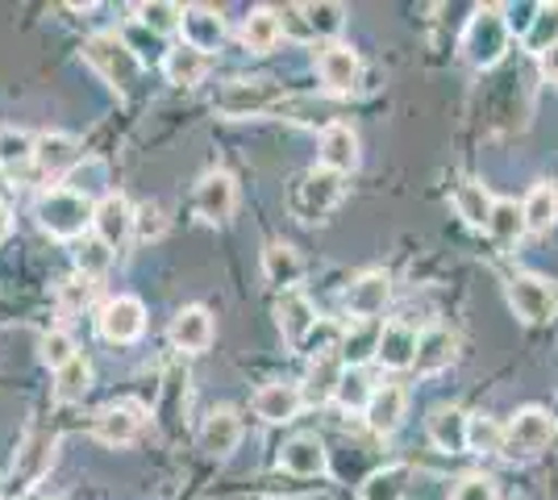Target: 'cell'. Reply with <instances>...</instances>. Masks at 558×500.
<instances>
[{
	"mask_svg": "<svg viewBox=\"0 0 558 500\" xmlns=\"http://www.w3.org/2000/svg\"><path fill=\"white\" fill-rule=\"evenodd\" d=\"M454 209H459V217H463L466 225H475V230H488L496 200H492V192L484 188V184L466 180V184H459V188H454Z\"/></svg>",
	"mask_w": 558,
	"mask_h": 500,
	"instance_id": "obj_31",
	"label": "cell"
},
{
	"mask_svg": "<svg viewBox=\"0 0 558 500\" xmlns=\"http://www.w3.org/2000/svg\"><path fill=\"white\" fill-rule=\"evenodd\" d=\"M542 72H546V80H555L558 84V47H550L546 54H542Z\"/></svg>",
	"mask_w": 558,
	"mask_h": 500,
	"instance_id": "obj_48",
	"label": "cell"
},
{
	"mask_svg": "<svg viewBox=\"0 0 558 500\" xmlns=\"http://www.w3.org/2000/svg\"><path fill=\"white\" fill-rule=\"evenodd\" d=\"M372 397H375V388H367V376H363L359 367L342 376V388H338V401H342V408H363V413H367Z\"/></svg>",
	"mask_w": 558,
	"mask_h": 500,
	"instance_id": "obj_42",
	"label": "cell"
},
{
	"mask_svg": "<svg viewBox=\"0 0 558 500\" xmlns=\"http://www.w3.org/2000/svg\"><path fill=\"white\" fill-rule=\"evenodd\" d=\"M471 451H505V426L492 417H471Z\"/></svg>",
	"mask_w": 558,
	"mask_h": 500,
	"instance_id": "obj_44",
	"label": "cell"
},
{
	"mask_svg": "<svg viewBox=\"0 0 558 500\" xmlns=\"http://www.w3.org/2000/svg\"><path fill=\"white\" fill-rule=\"evenodd\" d=\"M530 225H525V209L517 205V200H496V209H492V221H488V234L500 246H512V242L521 239Z\"/></svg>",
	"mask_w": 558,
	"mask_h": 500,
	"instance_id": "obj_35",
	"label": "cell"
},
{
	"mask_svg": "<svg viewBox=\"0 0 558 500\" xmlns=\"http://www.w3.org/2000/svg\"><path fill=\"white\" fill-rule=\"evenodd\" d=\"M429 438H434V447L438 451H471V417H466L463 408H434L429 413Z\"/></svg>",
	"mask_w": 558,
	"mask_h": 500,
	"instance_id": "obj_17",
	"label": "cell"
},
{
	"mask_svg": "<svg viewBox=\"0 0 558 500\" xmlns=\"http://www.w3.org/2000/svg\"><path fill=\"white\" fill-rule=\"evenodd\" d=\"M388 296H392V280L384 276V271H367V276H359L347 292V309L359 317V321H375L384 305H388Z\"/></svg>",
	"mask_w": 558,
	"mask_h": 500,
	"instance_id": "obj_14",
	"label": "cell"
},
{
	"mask_svg": "<svg viewBox=\"0 0 558 500\" xmlns=\"http://www.w3.org/2000/svg\"><path fill=\"white\" fill-rule=\"evenodd\" d=\"M301 13H304V22H308V34H313V38H333V34H342V25H347V9L333 4V0L301 4Z\"/></svg>",
	"mask_w": 558,
	"mask_h": 500,
	"instance_id": "obj_37",
	"label": "cell"
},
{
	"mask_svg": "<svg viewBox=\"0 0 558 500\" xmlns=\"http://www.w3.org/2000/svg\"><path fill=\"white\" fill-rule=\"evenodd\" d=\"M404 388H396V383H384V388H375L372 405H367V426L375 434H396L400 426V417H404Z\"/></svg>",
	"mask_w": 558,
	"mask_h": 500,
	"instance_id": "obj_27",
	"label": "cell"
},
{
	"mask_svg": "<svg viewBox=\"0 0 558 500\" xmlns=\"http://www.w3.org/2000/svg\"><path fill=\"white\" fill-rule=\"evenodd\" d=\"M283 88L271 84V80H233L226 84L221 93H217V113H226V118H251V113H263V109H271Z\"/></svg>",
	"mask_w": 558,
	"mask_h": 500,
	"instance_id": "obj_6",
	"label": "cell"
},
{
	"mask_svg": "<svg viewBox=\"0 0 558 500\" xmlns=\"http://www.w3.org/2000/svg\"><path fill=\"white\" fill-rule=\"evenodd\" d=\"M71 358H80V351H75V342H71V333L54 330L43 338V363H47L50 371H59V367H68Z\"/></svg>",
	"mask_w": 558,
	"mask_h": 500,
	"instance_id": "obj_43",
	"label": "cell"
},
{
	"mask_svg": "<svg viewBox=\"0 0 558 500\" xmlns=\"http://www.w3.org/2000/svg\"><path fill=\"white\" fill-rule=\"evenodd\" d=\"M450 500H496V484L488 476H466Z\"/></svg>",
	"mask_w": 558,
	"mask_h": 500,
	"instance_id": "obj_47",
	"label": "cell"
},
{
	"mask_svg": "<svg viewBox=\"0 0 558 500\" xmlns=\"http://www.w3.org/2000/svg\"><path fill=\"white\" fill-rule=\"evenodd\" d=\"M233 200H238V184L230 171H209L192 192V209L205 221H226L233 214Z\"/></svg>",
	"mask_w": 558,
	"mask_h": 500,
	"instance_id": "obj_11",
	"label": "cell"
},
{
	"mask_svg": "<svg viewBox=\"0 0 558 500\" xmlns=\"http://www.w3.org/2000/svg\"><path fill=\"white\" fill-rule=\"evenodd\" d=\"M0 497H4V492H0Z\"/></svg>",
	"mask_w": 558,
	"mask_h": 500,
	"instance_id": "obj_50",
	"label": "cell"
},
{
	"mask_svg": "<svg viewBox=\"0 0 558 500\" xmlns=\"http://www.w3.org/2000/svg\"><path fill=\"white\" fill-rule=\"evenodd\" d=\"M171 342L187 351V355H201V351H209L213 342V317L209 309H201V305H187L171 317Z\"/></svg>",
	"mask_w": 558,
	"mask_h": 500,
	"instance_id": "obj_16",
	"label": "cell"
},
{
	"mask_svg": "<svg viewBox=\"0 0 558 500\" xmlns=\"http://www.w3.org/2000/svg\"><path fill=\"white\" fill-rule=\"evenodd\" d=\"M525 47L546 54L550 47H558V4H537L534 22L525 29Z\"/></svg>",
	"mask_w": 558,
	"mask_h": 500,
	"instance_id": "obj_38",
	"label": "cell"
},
{
	"mask_svg": "<svg viewBox=\"0 0 558 500\" xmlns=\"http://www.w3.org/2000/svg\"><path fill=\"white\" fill-rule=\"evenodd\" d=\"M93 280L88 276H75V280H63L59 284V305H63V313H75V309H84L88 301H93Z\"/></svg>",
	"mask_w": 558,
	"mask_h": 500,
	"instance_id": "obj_45",
	"label": "cell"
},
{
	"mask_svg": "<svg viewBox=\"0 0 558 500\" xmlns=\"http://www.w3.org/2000/svg\"><path fill=\"white\" fill-rule=\"evenodd\" d=\"M54 451H59V438H54L50 429H29L22 442V451H17V459H13V476H9L4 497L17 500V497H25L29 488H38L43 476L50 472V463H54Z\"/></svg>",
	"mask_w": 558,
	"mask_h": 500,
	"instance_id": "obj_4",
	"label": "cell"
},
{
	"mask_svg": "<svg viewBox=\"0 0 558 500\" xmlns=\"http://www.w3.org/2000/svg\"><path fill=\"white\" fill-rule=\"evenodd\" d=\"M263 276H267V284L292 292V288L301 284L304 263H301V255L288 246V242H271V246L263 251Z\"/></svg>",
	"mask_w": 558,
	"mask_h": 500,
	"instance_id": "obj_25",
	"label": "cell"
},
{
	"mask_svg": "<svg viewBox=\"0 0 558 500\" xmlns=\"http://www.w3.org/2000/svg\"><path fill=\"white\" fill-rule=\"evenodd\" d=\"M505 47H509V17H505V9H496V4L480 9L463 34L466 63L471 68H496Z\"/></svg>",
	"mask_w": 558,
	"mask_h": 500,
	"instance_id": "obj_3",
	"label": "cell"
},
{
	"mask_svg": "<svg viewBox=\"0 0 558 500\" xmlns=\"http://www.w3.org/2000/svg\"><path fill=\"white\" fill-rule=\"evenodd\" d=\"M317 159H322V167H326V171H333V175H347V171H354V167H359V134H354L350 125H342V121L326 125Z\"/></svg>",
	"mask_w": 558,
	"mask_h": 500,
	"instance_id": "obj_15",
	"label": "cell"
},
{
	"mask_svg": "<svg viewBox=\"0 0 558 500\" xmlns=\"http://www.w3.org/2000/svg\"><path fill=\"white\" fill-rule=\"evenodd\" d=\"M304 405V392L296 383H267L255 392V413L267 426H288L296 422V413Z\"/></svg>",
	"mask_w": 558,
	"mask_h": 500,
	"instance_id": "obj_13",
	"label": "cell"
},
{
	"mask_svg": "<svg viewBox=\"0 0 558 500\" xmlns=\"http://www.w3.org/2000/svg\"><path fill=\"white\" fill-rule=\"evenodd\" d=\"M13 234V214H9V205H0V242Z\"/></svg>",
	"mask_w": 558,
	"mask_h": 500,
	"instance_id": "obj_49",
	"label": "cell"
},
{
	"mask_svg": "<svg viewBox=\"0 0 558 500\" xmlns=\"http://www.w3.org/2000/svg\"><path fill=\"white\" fill-rule=\"evenodd\" d=\"M417 342L421 333L413 326H404V321H392V326H384V338H379V363L384 367H392V371H404V367H413L417 363Z\"/></svg>",
	"mask_w": 558,
	"mask_h": 500,
	"instance_id": "obj_20",
	"label": "cell"
},
{
	"mask_svg": "<svg viewBox=\"0 0 558 500\" xmlns=\"http://www.w3.org/2000/svg\"><path fill=\"white\" fill-rule=\"evenodd\" d=\"M88 388H93V367H88V358H71L68 367H59L54 371V397L63 401V405H75V401H84L88 397Z\"/></svg>",
	"mask_w": 558,
	"mask_h": 500,
	"instance_id": "obj_33",
	"label": "cell"
},
{
	"mask_svg": "<svg viewBox=\"0 0 558 500\" xmlns=\"http://www.w3.org/2000/svg\"><path fill=\"white\" fill-rule=\"evenodd\" d=\"M379 338H384V321L375 317V321H354L342 338V363L350 367H363L367 358L379 355Z\"/></svg>",
	"mask_w": 558,
	"mask_h": 500,
	"instance_id": "obj_29",
	"label": "cell"
},
{
	"mask_svg": "<svg viewBox=\"0 0 558 500\" xmlns=\"http://www.w3.org/2000/svg\"><path fill=\"white\" fill-rule=\"evenodd\" d=\"M96 326H100V338H105V342H134V338L146 330V309H142L138 296H117V301H109V305L100 309Z\"/></svg>",
	"mask_w": 558,
	"mask_h": 500,
	"instance_id": "obj_10",
	"label": "cell"
},
{
	"mask_svg": "<svg viewBox=\"0 0 558 500\" xmlns=\"http://www.w3.org/2000/svg\"><path fill=\"white\" fill-rule=\"evenodd\" d=\"M138 25H146L150 34H175L184 25V4H171V0H150V4H138Z\"/></svg>",
	"mask_w": 558,
	"mask_h": 500,
	"instance_id": "obj_36",
	"label": "cell"
},
{
	"mask_svg": "<svg viewBox=\"0 0 558 500\" xmlns=\"http://www.w3.org/2000/svg\"><path fill=\"white\" fill-rule=\"evenodd\" d=\"M521 209H525V225L530 230H537V234L550 230L558 221V188L555 184H534L530 196L521 200Z\"/></svg>",
	"mask_w": 558,
	"mask_h": 500,
	"instance_id": "obj_34",
	"label": "cell"
},
{
	"mask_svg": "<svg viewBox=\"0 0 558 500\" xmlns=\"http://www.w3.org/2000/svg\"><path fill=\"white\" fill-rule=\"evenodd\" d=\"M342 200V175H333L326 167H313L308 175H304L301 184H296V214L304 221H317V217H326L333 205Z\"/></svg>",
	"mask_w": 558,
	"mask_h": 500,
	"instance_id": "obj_8",
	"label": "cell"
},
{
	"mask_svg": "<svg viewBox=\"0 0 558 500\" xmlns=\"http://www.w3.org/2000/svg\"><path fill=\"white\" fill-rule=\"evenodd\" d=\"M34 138L22 130H0V167H25L34 159Z\"/></svg>",
	"mask_w": 558,
	"mask_h": 500,
	"instance_id": "obj_40",
	"label": "cell"
},
{
	"mask_svg": "<svg viewBox=\"0 0 558 500\" xmlns=\"http://www.w3.org/2000/svg\"><path fill=\"white\" fill-rule=\"evenodd\" d=\"M134 234H138L142 242L159 239V234H163V209H159V205H142L138 214H134Z\"/></svg>",
	"mask_w": 558,
	"mask_h": 500,
	"instance_id": "obj_46",
	"label": "cell"
},
{
	"mask_svg": "<svg viewBox=\"0 0 558 500\" xmlns=\"http://www.w3.org/2000/svg\"><path fill=\"white\" fill-rule=\"evenodd\" d=\"M93 214H96L93 200L80 196V192H71V188L43 192L38 205H34L38 225H43L47 234H54V239H80V234L93 225Z\"/></svg>",
	"mask_w": 558,
	"mask_h": 500,
	"instance_id": "obj_2",
	"label": "cell"
},
{
	"mask_svg": "<svg viewBox=\"0 0 558 500\" xmlns=\"http://www.w3.org/2000/svg\"><path fill=\"white\" fill-rule=\"evenodd\" d=\"M80 159H84V150L71 134H43L38 146H34V163L43 167L47 175H71L80 167Z\"/></svg>",
	"mask_w": 558,
	"mask_h": 500,
	"instance_id": "obj_19",
	"label": "cell"
},
{
	"mask_svg": "<svg viewBox=\"0 0 558 500\" xmlns=\"http://www.w3.org/2000/svg\"><path fill=\"white\" fill-rule=\"evenodd\" d=\"M134 205L125 200V196H117V192H109V196H100L96 200V214H93V230L96 239L105 242V246H125L130 242V234H134Z\"/></svg>",
	"mask_w": 558,
	"mask_h": 500,
	"instance_id": "obj_9",
	"label": "cell"
},
{
	"mask_svg": "<svg viewBox=\"0 0 558 500\" xmlns=\"http://www.w3.org/2000/svg\"><path fill=\"white\" fill-rule=\"evenodd\" d=\"M75 267L96 280V276H105L109 267H113V246H105L100 239H84L80 242V251H75Z\"/></svg>",
	"mask_w": 558,
	"mask_h": 500,
	"instance_id": "obj_39",
	"label": "cell"
},
{
	"mask_svg": "<svg viewBox=\"0 0 558 500\" xmlns=\"http://www.w3.org/2000/svg\"><path fill=\"white\" fill-rule=\"evenodd\" d=\"M317 72H322V84L333 88V93H347L359 80V54L350 47H326L322 59H317Z\"/></svg>",
	"mask_w": 558,
	"mask_h": 500,
	"instance_id": "obj_26",
	"label": "cell"
},
{
	"mask_svg": "<svg viewBox=\"0 0 558 500\" xmlns=\"http://www.w3.org/2000/svg\"><path fill=\"white\" fill-rule=\"evenodd\" d=\"M242 442V422H238V413L233 408H213L209 417H205V429H201V447L217 459H226Z\"/></svg>",
	"mask_w": 558,
	"mask_h": 500,
	"instance_id": "obj_24",
	"label": "cell"
},
{
	"mask_svg": "<svg viewBox=\"0 0 558 500\" xmlns=\"http://www.w3.org/2000/svg\"><path fill=\"white\" fill-rule=\"evenodd\" d=\"M180 34H184V47L209 54V50L221 47V38H226V22H221V13H217L213 4H187Z\"/></svg>",
	"mask_w": 558,
	"mask_h": 500,
	"instance_id": "obj_12",
	"label": "cell"
},
{
	"mask_svg": "<svg viewBox=\"0 0 558 500\" xmlns=\"http://www.w3.org/2000/svg\"><path fill=\"white\" fill-rule=\"evenodd\" d=\"M93 429H96V438H100V442H109V447H125V442H134V438H138L142 408H134V405L100 408Z\"/></svg>",
	"mask_w": 558,
	"mask_h": 500,
	"instance_id": "obj_23",
	"label": "cell"
},
{
	"mask_svg": "<svg viewBox=\"0 0 558 500\" xmlns=\"http://www.w3.org/2000/svg\"><path fill=\"white\" fill-rule=\"evenodd\" d=\"M84 59L93 63L96 75H100L109 88L134 93V84H138V75H142V63L125 38H117V34H93V38L84 42Z\"/></svg>",
	"mask_w": 558,
	"mask_h": 500,
	"instance_id": "obj_1",
	"label": "cell"
},
{
	"mask_svg": "<svg viewBox=\"0 0 558 500\" xmlns=\"http://www.w3.org/2000/svg\"><path fill=\"white\" fill-rule=\"evenodd\" d=\"M509 305L517 309L521 321L542 326V321H550L555 309H558L555 284H550V280H542V276H512L509 280Z\"/></svg>",
	"mask_w": 558,
	"mask_h": 500,
	"instance_id": "obj_7",
	"label": "cell"
},
{
	"mask_svg": "<svg viewBox=\"0 0 558 500\" xmlns=\"http://www.w3.org/2000/svg\"><path fill=\"white\" fill-rule=\"evenodd\" d=\"M404 479H409L404 467H388V472H379V476L367 479L363 500H400L404 497Z\"/></svg>",
	"mask_w": 558,
	"mask_h": 500,
	"instance_id": "obj_41",
	"label": "cell"
},
{
	"mask_svg": "<svg viewBox=\"0 0 558 500\" xmlns=\"http://www.w3.org/2000/svg\"><path fill=\"white\" fill-rule=\"evenodd\" d=\"M209 72V54H201V50L192 47H175L163 54V75L171 84H180V88H192V84H201Z\"/></svg>",
	"mask_w": 558,
	"mask_h": 500,
	"instance_id": "obj_30",
	"label": "cell"
},
{
	"mask_svg": "<svg viewBox=\"0 0 558 500\" xmlns=\"http://www.w3.org/2000/svg\"><path fill=\"white\" fill-rule=\"evenodd\" d=\"M454 358V333L446 330V326H429V330L421 333L417 342V367L421 376H434V371H442L446 363Z\"/></svg>",
	"mask_w": 558,
	"mask_h": 500,
	"instance_id": "obj_28",
	"label": "cell"
},
{
	"mask_svg": "<svg viewBox=\"0 0 558 500\" xmlns=\"http://www.w3.org/2000/svg\"><path fill=\"white\" fill-rule=\"evenodd\" d=\"M276 326L292 346H301L304 338L313 333V326H317V313H313V305L304 301L301 292H283L276 305Z\"/></svg>",
	"mask_w": 558,
	"mask_h": 500,
	"instance_id": "obj_21",
	"label": "cell"
},
{
	"mask_svg": "<svg viewBox=\"0 0 558 500\" xmlns=\"http://www.w3.org/2000/svg\"><path fill=\"white\" fill-rule=\"evenodd\" d=\"M279 34H283V22H279L276 9H267V4H263V9H251V17L242 25V42L255 50V54L276 47Z\"/></svg>",
	"mask_w": 558,
	"mask_h": 500,
	"instance_id": "obj_32",
	"label": "cell"
},
{
	"mask_svg": "<svg viewBox=\"0 0 558 500\" xmlns=\"http://www.w3.org/2000/svg\"><path fill=\"white\" fill-rule=\"evenodd\" d=\"M342 376H347V367H342V358L338 355H322L313 358V367H308V376H304V401L308 405H326L338 397V388H342Z\"/></svg>",
	"mask_w": 558,
	"mask_h": 500,
	"instance_id": "obj_22",
	"label": "cell"
},
{
	"mask_svg": "<svg viewBox=\"0 0 558 500\" xmlns=\"http://www.w3.org/2000/svg\"><path fill=\"white\" fill-rule=\"evenodd\" d=\"M279 463H283V472H292V476H322L326 472V447H322V438L317 434H296L283 451H279Z\"/></svg>",
	"mask_w": 558,
	"mask_h": 500,
	"instance_id": "obj_18",
	"label": "cell"
},
{
	"mask_svg": "<svg viewBox=\"0 0 558 500\" xmlns=\"http://www.w3.org/2000/svg\"><path fill=\"white\" fill-rule=\"evenodd\" d=\"M555 429H558L555 417L546 408L537 405L517 408L509 417V426H505V454H537L542 447H550Z\"/></svg>",
	"mask_w": 558,
	"mask_h": 500,
	"instance_id": "obj_5",
	"label": "cell"
}]
</instances>
